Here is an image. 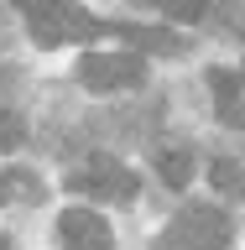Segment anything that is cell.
Here are the masks:
<instances>
[{"label":"cell","instance_id":"6","mask_svg":"<svg viewBox=\"0 0 245 250\" xmlns=\"http://www.w3.org/2000/svg\"><path fill=\"white\" fill-rule=\"evenodd\" d=\"M42 198V183L26 177V172H0V203H37Z\"/></svg>","mask_w":245,"mask_h":250},{"label":"cell","instance_id":"4","mask_svg":"<svg viewBox=\"0 0 245 250\" xmlns=\"http://www.w3.org/2000/svg\"><path fill=\"white\" fill-rule=\"evenodd\" d=\"M68 188L84 193V198H94V203H125V198H136V172L125 162H115V156H89L68 177Z\"/></svg>","mask_w":245,"mask_h":250},{"label":"cell","instance_id":"14","mask_svg":"<svg viewBox=\"0 0 245 250\" xmlns=\"http://www.w3.org/2000/svg\"><path fill=\"white\" fill-rule=\"evenodd\" d=\"M0 250H11V240H5V234H0Z\"/></svg>","mask_w":245,"mask_h":250},{"label":"cell","instance_id":"8","mask_svg":"<svg viewBox=\"0 0 245 250\" xmlns=\"http://www.w3.org/2000/svg\"><path fill=\"white\" fill-rule=\"evenodd\" d=\"M209 183H214L224 198H245V167L230 162V156H219L214 167H209Z\"/></svg>","mask_w":245,"mask_h":250},{"label":"cell","instance_id":"12","mask_svg":"<svg viewBox=\"0 0 245 250\" xmlns=\"http://www.w3.org/2000/svg\"><path fill=\"white\" fill-rule=\"evenodd\" d=\"M162 11H167L172 21H199V16L209 11V0H162Z\"/></svg>","mask_w":245,"mask_h":250},{"label":"cell","instance_id":"1","mask_svg":"<svg viewBox=\"0 0 245 250\" xmlns=\"http://www.w3.org/2000/svg\"><path fill=\"white\" fill-rule=\"evenodd\" d=\"M21 5V16L31 21V37L42 47H63V42H94L99 31H105V21H94L84 5H73V0H16Z\"/></svg>","mask_w":245,"mask_h":250},{"label":"cell","instance_id":"3","mask_svg":"<svg viewBox=\"0 0 245 250\" xmlns=\"http://www.w3.org/2000/svg\"><path fill=\"white\" fill-rule=\"evenodd\" d=\"M141 78H146V58L141 52H84L78 58V83L89 94L136 89Z\"/></svg>","mask_w":245,"mask_h":250},{"label":"cell","instance_id":"2","mask_svg":"<svg viewBox=\"0 0 245 250\" xmlns=\"http://www.w3.org/2000/svg\"><path fill=\"white\" fill-rule=\"evenodd\" d=\"M235 240V224L214 203H188L167 229L156 234V250H224Z\"/></svg>","mask_w":245,"mask_h":250},{"label":"cell","instance_id":"9","mask_svg":"<svg viewBox=\"0 0 245 250\" xmlns=\"http://www.w3.org/2000/svg\"><path fill=\"white\" fill-rule=\"evenodd\" d=\"M156 172H162L167 188H188V177H193V156H188V151H162V156H156Z\"/></svg>","mask_w":245,"mask_h":250},{"label":"cell","instance_id":"10","mask_svg":"<svg viewBox=\"0 0 245 250\" xmlns=\"http://www.w3.org/2000/svg\"><path fill=\"white\" fill-rule=\"evenodd\" d=\"M209 89H214V104L219 109L240 104V73H235V68H214V73H209Z\"/></svg>","mask_w":245,"mask_h":250},{"label":"cell","instance_id":"5","mask_svg":"<svg viewBox=\"0 0 245 250\" xmlns=\"http://www.w3.org/2000/svg\"><path fill=\"white\" fill-rule=\"evenodd\" d=\"M58 234H63V250H115L105 214H94V208H63Z\"/></svg>","mask_w":245,"mask_h":250},{"label":"cell","instance_id":"7","mask_svg":"<svg viewBox=\"0 0 245 250\" xmlns=\"http://www.w3.org/2000/svg\"><path fill=\"white\" fill-rule=\"evenodd\" d=\"M125 42H136L131 52H183V42L172 31H156V26H125Z\"/></svg>","mask_w":245,"mask_h":250},{"label":"cell","instance_id":"13","mask_svg":"<svg viewBox=\"0 0 245 250\" xmlns=\"http://www.w3.org/2000/svg\"><path fill=\"white\" fill-rule=\"evenodd\" d=\"M219 120L235 125V130H245V99H240V104H230V109H219Z\"/></svg>","mask_w":245,"mask_h":250},{"label":"cell","instance_id":"11","mask_svg":"<svg viewBox=\"0 0 245 250\" xmlns=\"http://www.w3.org/2000/svg\"><path fill=\"white\" fill-rule=\"evenodd\" d=\"M26 141V130H21V115H11V109H0V151L11 156L16 146Z\"/></svg>","mask_w":245,"mask_h":250}]
</instances>
